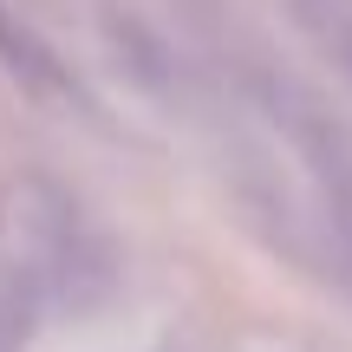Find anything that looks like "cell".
Listing matches in <instances>:
<instances>
[{
	"label": "cell",
	"mask_w": 352,
	"mask_h": 352,
	"mask_svg": "<svg viewBox=\"0 0 352 352\" xmlns=\"http://www.w3.org/2000/svg\"><path fill=\"white\" fill-rule=\"evenodd\" d=\"M0 65H7V78H13L20 91H33V98H46V104L78 98V85H72V72H65V59L7 7V0H0Z\"/></svg>",
	"instance_id": "6da1fadb"
},
{
	"label": "cell",
	"mask_w": 352,
	"mask_h": 352,
	"mask_svg": "<svg viewBox=\"0 0 352 352\" xmlns=\"http://www.w3.org/2000/svg\"><path fill=\"white\" fill-rule=\"evenodd\" d=\"M287 20L300 26V39L352 85V0H287Z\"/></svg>",
	"instance_id": "7a4b0ae2"
},
{
	"label": "cell",
	"mask_w": 352,
	"mask_h": 352,
	"mask_svg": "<svg viewBox=\"0 0 352 352\" xmlns=\"http://www.w3.org/2000/svg\"><path fill=\"white\" fill-rule=\"evenodd\" d=\"M33 333V287L20 274H0V352H20Z\"/></svg>",
	"instance_id": "3957f363"
}]
</instances>
